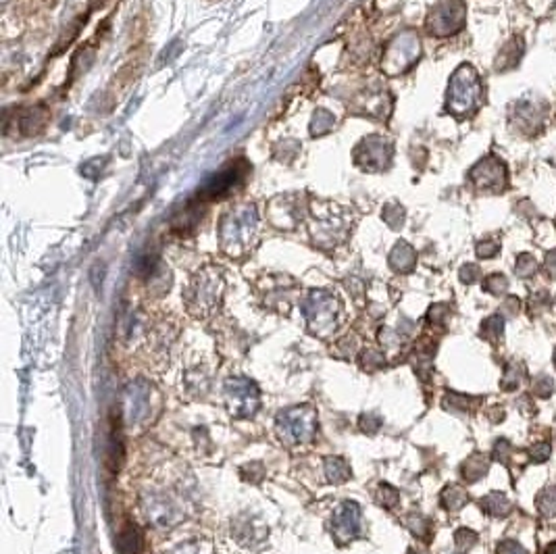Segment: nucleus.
<instances>
[{
  "mask_svg": "<svg viewBox=\"0 0 556 554\" xmlns=\"http://www.w3.org/2000/svg\"><path fill=\"white\" fill-rule=\"evenodd\" d=\"M305 315L307 321L313 329V333L317 335H329L335 329V321H338V303L333 296L325 294V292H315L311 296V300L305 307Z\"/></svg>",
  "mask_w": 556,
  "mask_h": 554,
  "instance_id": "nucleus-5",
  "label": "nucleus"
},
{
  "mask_svg": "<svg viewBox=\"0 0 556 554\" xmlns=\"http://www.w3.org/2000/svg\"><path fill=\"white\" fill-rule=\"evenodd\" d=\"M457 544H459V546H463V548H467V546L475 544V534H473V532H469V529H461V532H457Z\"/></svg>",
  "mask_w": 556,
  "mask_h": 554,
  "instance_id": "nucleus-26",
  "label": "nucleus"
},
{
  "mask_svg": "<svg viewBox=\"0 0 556 554\" xmlns=\"http://www.w3.org/2000/svg\"><path fill=\"white\" fill-rule=\"evenodd\" d=\"M538 271V261L531 254H521L517 261V275L519 277H531Z\"/></svg>",
  "mask_w": 556,
  "mask_h": 554,
  "instance_id": "nucleus-19",
  "label": "nucleus"
},
{
  "mask_svg": "<svg viewBox=\"0 0 556 554\" xmlns=\"http://www.w3.org/2000/svg\"><path fill=\"white\" fill-rule=\"evenodd\" d=\"M548 554H556V544H552V546L548 548Z\"/></svg>",
  "mask_w": 556,
  "mask_h": 554,
  "instance_id": "nucleus-30",
  "label": "nucleus"
},
{
  "mask_svg": "<svg viewBox=\"0 0 556 554\" xmlns=\"http://www.w3.org/2000/svg\"><path fill=\"white\" fill-rule=\"evenodd\" d=\"M331 529H333V534H335V538L340 542L354 540L359 529H361V511H359V506L354 502H344L333 515Z\"/></svg>",
  "mask_w": 556,
  "mask_h": 554,
  "instance_id": "nucleus-6",
  "label": "nucleus"
},
{
  "mask_svg": "<svg viewBox=\"0 0 556 554\" xmlns=\"http://www.w3.org/2000/svg\"><path fill=\"white\" fill-rule=\"evenodd\" d=\"M175 554H213V546L204 540H192V542L179 546Z\"/></svg>",
  "mask_w": 556,
  "mask_h": 554,
  "instance_id": "nucleus-20",
  "label": "nucleus"
},
{
  "mask_svg": "<svg viewBox=\"0 0 556 554\" xmlns=\"http://www.w3.org/2000/svg\"><path fill=\"white\" fill-rule=\"evenodd\" d=\"M534 392L540 396V398H548V396L555 392V382H552V378H548V375H540V378H536V382H534Z\"/></svg>",
  "mask_w": 556,
  "mask_h": 554,
  "instance_id": "nucleus-22",
  "label": "nucleus"
},
{
  "mask_svg": "<svg viewBox=\"0 0 556 554\" xmlns=\"http://www.w3.org/2000/svg\"><path fill=\"white\" fill-rule=\"evenodd\" d=\"M325 471H327L329 481H333V483H342V481H346L350 477V469H348V465L342 459H327Z\"/></svg>",
  "mask_w": 556,
  "mask_h": 554,
  "instance_id": "nucleus-13",
  "label": "nucleus"
},
{
  "mask_svg": "<svg viewBox=\"0 0 556 554\" xmlns=\"http://www.w3.org/2000/svg\"><path fill=\"white\" fill-rule=\"evenodd\" d=\"M496 457L500 459V461H508V452H510V444L506 442V440H500L498 444H496Z\"/></svg>",
  "mask_w": 556,
  "mask_h": 554,
  "instance_id": "nucleus-27",
  "label": "nucleus"
},
{
  "mask_svg": "<svg viewBox=\"0 0 556 554\" xmlns=\"http://www.w3.org/2000/svg\"><path fill=\"white\" fill-rule=\"evenodd\" d=\"M536 506L548 517L556 515V487H544L536 498Z\"/></svg>",
  "mask_w": 556,
  "mask_h": 554,
  "instance_id": "nucleus-14",
  "label": "nucleus"
},
{
  "mask_svg": "<svg viewBox=\"0 0 556 554\" xmlns=\"http://www.w3.org/2000/svg\"><path fill=\"white\" fill-rule=\"evenodd\" d=\"M552 363H555V367H556V348H555V356H552Z\"/></svg>",
  "mask_w": 556,
  "mask_h": 554,
  "instance_id": "nucleus-31",
  "label": "nucleus"
},
{
  "mask_svg": "<svg viewBox=\"0 0 556 554\" xmlns=\"http://www.w3.org/2000/svg\"><path fill=\"white\" fill-rule=\"evenodd\" d=\"M548 457H550V444H538L531 448V461L544 463Z\"/></svg>",
  "mask_w": 556,
  "mask_h": 554,
  "instance_id": "nucleus-23",
  "label": "nucleus"
},
{
  "mask_svg": "<svg viewBox=\"0 0 556 554\" xmlns=\"http://www.w3.org/2000/svg\"><path fill=\"white\" fill-rule=\"evenodd\" d=\"M119 553L121 554H142V538L134 525H127L119 534Z\"/></svg>",
  "mask_w": 556,
  "mask_h": 554,
  "instance_id": "nucleus-10",
  "label": "nucleus"
},
{
  "mask_svg": "<svg viewBox=\"0 0 556 554\" xmlns=\"http://www.w3.org/2000/svg\"><path fill=\"white\" fill-rule=\"evenodd\" d=\"M546 269H548V273H550L552 277H556V248L555 250H550L548 256H546Z\"/></svg>",
  "mask_w": 556,
  "mask_h": 554,
  "instance_id": "nucleus-28",
  "label": "nucleus"
},
{
  "mask_svg": "<svg viewBox=\"0 0 556 554\" xmlns=\"http://www.w3.org/2000/svg\"><path fill=\"white\" fill-rule=\"evenodd\" d=\"M487 467H489V463L483 459V457H473V459H469L467 463H465V477L469 479V481H477L479 477H483L485 475V471H487Z\"/></svg>",
  "mask_w": 556,
  "mask_h": 554,
  "instance_id": "nucleus-15",
  "label": "nucleus"
},
{
  "mask_svg": "<svg viewBox=\"0 0 556 554\" xmlns=\"http://www.w3.org/2000/svg\"><path fill=\"white\" fill-rule=\"evenodd\" d=\"M221 292H223V282L215 269H204L196 273L186 292V303L190 313L196 317H209L219 307Z\"/></svg>",
  "mask_w": 556,
  "mask_h": 554,
  "instance_id": "nucleus-1",
  "label": "nucleus"
},
{
  "mask_svg": "<svg viewBox=\"0 0 556 554\" xmlns=\"http://www.w3.org/2000/svg\"><path fill=\"white\" fill-rule=\"evenodd\" d=\"M442 502L446 508H461L465 504V492H461L457 485H448L442 494Z\"/></svg>",
  "mask_w": 556,
  "mask_h": 554,
  "instance_id": "nucleus-18",
  "label": "nucleus"
},
{
  "mask_svg": "<svg viewBox=\"0 0 556 554\" xmlns=\"http://www.w3.org/2000/svg\"><path fill=\"white\" fill-rule=\"evenodd\" d=\"M502 333H504V319L502 317H489V319H485V323H483V335L487 340L496 342V340L502 338Z\"/></svg>",
  "mask_w": 556,
  "mask_h": 554,
  "instance_id": "nucleus-17",
  "label": "nucleus"
},
{
  "mask_svg": "<svg viewBox=\"0 0 556 554\" xmlns=\"http://www.w3.org/2000/svg\"><path fill=\"white\" fill-rule=\"evenodd\" d=\"M477 275H479V269L477 267H465L463 269V279L465 282H475Z\"/></svg>",
  "mask_w": 556,
  "mask_h": 554,
  "instance_id": "nucleus-29",
  "label": "nucleus"
},
{
  "mask_svg": "<svg viewBox=\"0 0 556 554\" xmlns=\"http://www.w3.org/2000/svg\"><path fill=\"white\" fill-rule=\"evenodd\" d=\"M481 504H483V508H485L489 515H494V517H504V515L510 513V502H508V498H506L504 494H500V492H492V494H487V496L481 500Z\"/></svg>",
  "mask_w": 556,
  "mask_h": 554,
  "instance_id": "nucleus-11",
  "label": "nucleus"
},
{
  "mask_svg": "<svg viewBox=\"0 0 556 554\" xmlns=\"http://www.w3.org/2000/svg\"><path fill=\"white\" fill-rule=\"evenodd\" d=\"M523 378H525L523 367H521L519 363H513V365H508V369H506V373H504L502 388H504V390H515V388H519V384L523 382Z\"/></svg>",
  "mask_w": 556,
  "mask_h": 554,
  "instance_id": "nucleus-16",
  "label": "nucleus"
},
{
  "mask_svg": "<svg viewBox=\"0 0 556 554\" xmlns=\"http://www.w3.org/2000/svg\"><path fill=\"white\" fill-rule=\"evenodd\" d=\"M483 88L479 83L475 69L469 65H463L450 83L448 90V109L457 115H469L473 113L481 102Z\"/></svg>",
  "mask_w": 556,
  "mask_h": 554,
  "instance_id": "nucleus-3",
  "label": "nucleus"
},
{
  "mask_svg": "<svg viewBox=\"0 0 556 554\" xmlns=\"http://www.w3.org/2000/svg\"><path fill=\"white\" fill-rule=\"evenodd\" d=\"M498 252V242H481L479 246H477V254L481 256V258H489V256H494Z\"/></svg>",
  "mask_w": 556,
  "mask_h": 554,
  "instance_id": "nucleus-24",
  "label": "nucleus"
},
{
  "mask_svg": "<svg viewBox=\"0 0 556 554\" xmlns=\"http://www.w3.org/2000/svg\"><path fill=\"white\" fill-rule=\"evenodd\" d=\"M513 117L519 121V127H521L523 132L536 130V127H540V123H542L540 109H538L534 102H517V113H515Z\"/></svg>",
  "mask_w": 556,
  "mask_h": 554,
  "instance_id": "nucleus-9",
  "label": "nucleus"
},
{
  "mask_svg": "<svg viewBox=\"0 0 556 554\" xmlns=\"http://www.w3.org/2000/svg\"><path fill=\"white\" fill-rule=\"evenodd\" d=\"M508 288V279L500 273H494L485 279V290L492 292V294H502L504 290Z\"/></svg>",
  "mask_w": 556,
  "mask_h": 554,
  "instance_id": "nucleus-21",
  "label": "nucleus"
},
{
  "mask_svg": "<svg viewBox=\"0 0 556 554\" xmlns=\"http://www.w3.org/2000/svg\"><path fill=\"white\" fill-rule=\"evenodd\" d=\"M277 434L286 444L311 442L317 434V410L309 404L292 406L277 417Z\"/></svg>",
  "mask_w": 556,
  "mask_h": 554,
  "instance_id": "nucleus-2",
  "label": "nucleus"
},
{
  "mask_svg": "<svg viewBox=\"0 0 556 554\" xmlns=\"http://www.w3.org/2000/svg\"><path fill=\"white\" fill-rule=\"evenodd\" d=\"M498 554H525V550H523L521 544H517L513 540H506V542H502L498 546Z\"/></svg>",
  "mask_w": 556,
  "mask_h": 554,
  "instance_id": "nucleus-25",
  "label": "nucleus"
},
{
  "mask_svg": "<svg viewBox=\"0 0 556 554\" xmlns=\"http://www.w3.org/2000/svg\"><path fill=\"white\" fill-rule=\"evenodd\" d=\"M465 15V8L461 2H446L442 8H440V15H433L436 19V25H433V34H452L454 29H459L463 25V17Z\"/></svg>",
  "mask_w": 556,
  "mask_h": 554,
  "instance_id": "nucleus-8",
  "label": "nucleus"
},
{
  "mask_svg": "<svg viewBox=\"0 0 556 554\" xmlns=\"http://www.w3.org/2000/svg\"><path fill=\"white\" fill-rule=\"evenodd\" d=\"M471 175L477 186L492 190V192H500L506 186V167L496 157H487L485 160H481Z\"/></svg>",
  "mask_w": 556,
  "mask_h": 554,
  "instance_id": "nucleus-7",
  "label": "nucleus"
},
{
  "mask_svg": "<svg viewBox=\"0 0 556 554\" xmlns=\"http://www.w3.org/2000/svg\"><path fill=\"white\" fill-rule=\"evenodd\" d=\"M258 388L254 382L246 378H234L225 384V402L230 406V413L238 419L252 417L258 410Z\"/></svg>",
  "mask_w": 556,
  "mask_h": 554,
  "instance_id": "nucleus-4",
  "label": "nucleus"
},
{
  "mask_svg": "<svg viewBox=\"0 0 556 554\" xmlns=\"http://www.w3.org/2000/svg\"><path fill=\"white\" fill-rule=\"evenodd\" d=\"M521 55H523V40L521 38H513L508 44H506V48L502 50V55H500V59H498V65L504 61V65L500 67V69H508V67H515L517 63H519V59H521Z\"/></svg>",
  "mask_w": 556,
  "mask_h": 554,
  "instance_id": "nucleus-12",
  "label": "nucleus"
}]
</instances>
